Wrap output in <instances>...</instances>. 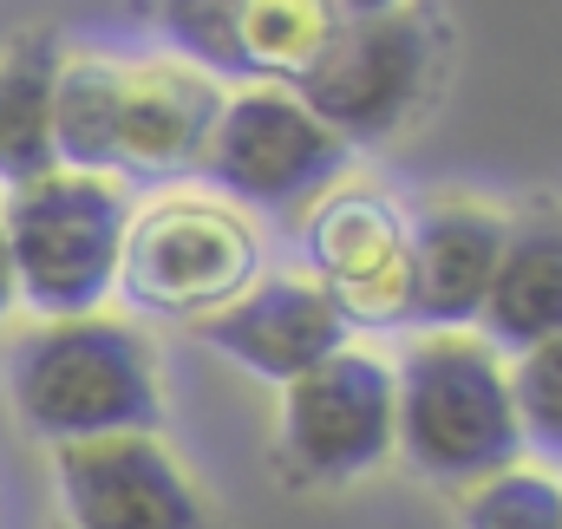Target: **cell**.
<instances>
[{"label": "cell", "mask_w": 562, "mask_h": 529, "mask_svg": "<svg viewBox=\"0 0 562 529\" xmlns=\"http://www.w3.org/2000/svg\"><path fill=\"white\" fill-rule=\"evenodd\" d=\"M7 393L20 425L40 431L53 451L119 431H157L164 412L144 340L105 314L33 327L7 360Z\"/></svg>", "instance_id": "6da1fadb"}, {"label": "cell", "mask_w": 562, "mask_h": 529, "mask_svg": "<svg viewBox=\"0 0 562 529\" xmlns=\"http://www.w3.org/2000/svg\"><path fill=\"white\" fill-rule=\"evenodd\" d=\"M393 444L438 484H477L510 471L524 425L510 405V373L477 334H425L393 373Z\"/></svg>", "instance_id": "7a4b0ae2"}, {"label": "cell", "mask_w": 562, "mask_h": 529, "mask_svg": "<svg viewBox=\"0 0 562 529\" xmlns=\"http://www.w3.org/2000/svg\"><path fill=\"white\" fill-rule=\"evenodd\" d=\"M125 229H132V196L112 177L53 170L26 190H7L0 236L13 262V301H26L46 320L99 314V301L119 288Z\"/></svg>", "instance_id": "3957f363"}, {"label": "cell", "mask_w": 562, "mask_h": 529, "mask_svg": "<svg viewBox=\"0 0 562 529\" xmlns=\"http://www.w3.org/2000/svg\"><path fill=\"white\" fill-rule=\"evenodd\" d=\"M431 59H438V33L419 7L334 20L327 40L307 53V66L288 79V92L340 144H380L419 112Z\"/></svg>", "instance_id": "277c9868"}, {"label": "cell", "mask_w": 562, "mask_h": 529, "mask_svg": "<svg viewBox=\"0 0 562 529\" xmlns=\"http://www.w3.org/2000/svg\"><path fill=\"white\" fill-rule=\"evenodd\" d=\"M256 268H262V243L236 210H223L210 196H170V203L132 216L125 256H119V288L144 314L210 320L236 294L256 288Z\"/></svg>", "instance_id": "5b68a950"}, {"label": "cell", "mask_w": 562, "mask_h": 529, "mask_svg": "<svg viewBox=\"0 0 562 529\" xmlns=\"http://www.w3.org/2000/svg\"><path fill=\"white\" fill-rule=\"evenodd\" d=\"M340 170H347V144L288 86H243L236 99H223L203 150V177L256 210H301L327 196Z\"/></svg>", "instance_id": "8992f818"}, {"label": "cell", "mask_w": 562, "mask_h": 529, "mask_svg": "<svg viewBox=\"0 0 562 529\" xmlns=\"http://www.w3.org/2000/svg\"><path fill=\"white\" fill-rule=\"evenodd\" d=\"M393 451V373L367 353H334L281 386V458L301 484H340Z\"/></svg>", "instance_id": "52a82bcc"}, {"label": "cell", "mask_w": 562, "mask_h": 529, "mask_svg": "<svg viewBox=\"0 0 562 529\" xmlns=\"http://www.w3.org/2000/svg\"><path fill=\"white\" fill-rule=\"evenodd\" d=\"M301 243L347 327H413V216H400V203L334 190Z\"/></svg>", "instance_id": "ba28073f"}, {"label": "cell", "mask_w": 562, "mask_h": 529, "mask_svg": "<svg viewBox=\"0 0 562 529\" xmlns=\"http://www.w3.org/2000/svg\"><path fill=\"white\" fill-rule=\"evenodd\" d=\"M157 33L203 79L288 86L327 40L334 13L321 0H144Z\"/></svg>", "instance_id": "9c48e42d"}, {"label": "cell", "mask_w": 562, "mask_h": 529, "mask_svg": "<svg viewBox=\"0 0 562 529\" xmlns=\"http://www.w3.org/2000/svg\"><path fill=\"white\" fill-rule=\"evenodd\" d=\"M53 477L72 529H210L196 484L150 431L59 444Z\"/></svg>", "instance_id": "30bf717a"}, {"label": "cell", "mask_w": 562, "mask_h": 529, "mask_svg": "<svg viewBox=\"0 0 562 529\" xmlns=\"http://www.w3.org/2000/svg\"><path fill=\"white\" fill-rule=\"evenodd\" d=\"M196 334H203V347L229 353L236 367H249L269 386H288V380L314 373L321 360L347 353V320L327 301V288L321 281H288V274L256 281L223 314L196 320Z\"/></svg>", "instance_id": "8fae6325"}, {"label": "cell", "mask_w": 562, "mask_h": 529, "mask_svg": "<svg viewBox=\"0 0 562 529\" xmlns=\"http://www.w3.org/2000/svg\"><path fill=\"white\" fill-rule=\"evenodd\" d=\"M223 92L183 59H138L119 66V157L112 170L132 177H183L203 170Z\"/></svg>", "instance_id": "7c38bea8"}, {"label": "cell", "mask_w": 562, "mask_h": 529, "mask_svg": "<svg viewBox=\"0 0 562 529\" xmlns=\"http://www.w3.org/2000/svg\"><path fill=\"white\" fill-rule=\"evenodd\" d=\"M504 256V216L484 203H431L413 216V327L464 334L484 314Z\"/></svg>", "instance_id": "4fadbf2b"}, {"label": "cell", "mask_w": 562, "mask_h": 529, "mask_svg": "<svg viewBox=\"0 0 562 529\" xmlns=\"http://www.w3.org/2000/svg\"><path fill=\"white\" fill-rule=\"evenodd\" d=\"M484 347L491 353H530L562 334V210H524L504 216V256L484 294Z\"/></svg>", "instance_id": "5bb4252c"}, {"label": "cell", "mask_w": 562, "mask_h": 529, "mask_svg": "<svg viewBox=\"0 0 562 529\" xmlns=\"http://www.w3.org/2000/svg\"><path fill=\"white\" fill-rule=\"evenodd\" d=\"M53 86H59V46L46 33H26L0 53V183L7 190H26L59 170Z\"/></svg>", "instance_id": "9a60e30c"}, {"label": "cell", "mask_w": 562, "mask_h": 529, "mask_svg": "<svg viewBox=\"0 0 562 529\" xmlns=\"http://www.w3.org/2000/svg\"><path fill=\"white\" fill-rule=\"evenodd\" d=\"M53 150H59V170L112 177V157H119V66L112 59H59Z\"/></svg>", "instance_id": "2e32d148"}, {"label": "cell", "mask_w": 562, "mask_h": 529, "mask_svg": "<svg viewBox=\"0 0 562 529\" xmlns=\"http://www.w3.org/2000/svg\"><path fill=\"white\" fill-rule=\"evenodd\" d=\"M464 529H562V484L550 471H491L464 491Z\"/></svg>", "instance_id": "e0dca14e"}, {"label": "cell", "mask_w": 562, "mask_h": 529, "mask_svg": "<svg viewBox=\"0 0 562 529\" xmlns=\"http://www.w3.org/2000/svg\"><path fill=\"white\" fill-rule=\"evenodd\" d=\"M510 405H517L524 444H537L543 458H562V334H550L530 353H517Z\"/></svg>", "instance_id": "ac0fdd59"}, {"label": "cell", "mask_w": 562, "mask_h": 529, "mask_svg": "<svg viewBox=\"0 0 562 529\" xmlns=\"http://www.w3.org/2000/svg\"><path fill=\"white\" fill-rule=\"evenodd\" d=\"M334 20H367V13H400L406 0H321Z\"/></svg>", "instance_id": "d6986e66"}, {"label": "cell", "mask_w": 562, "mask_h": 529, "mask_svg": "<svg viewBox=\"0 0 562 529\" xmlns=\"http://www.w3.org/2000/svg\"><path fill=\"white\" fill-rule=\"evenodd\" d=\"M13 307V262H7V236H0V314Z\"/></svg>", "instance_id": "ffe728a7"}]
</instances>
